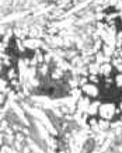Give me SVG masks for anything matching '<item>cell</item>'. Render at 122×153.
<instances>
[{"mask_svg": "<svg viewBox=\"0 0 122 153\" xmlns=\"http://www.w3.org/2000/svg\"><path fill=\"white\" fill-rule=\"evenodd\" d=\"M114 82H115V84H117L118 87H119V88L122 90V73H118L117 76H115Z\"/></svg>", "mask_w": 122, "mask_h": 153, "instance_id": "30bf717a", "label": "cell"}, {"mask_svg": "<svg viewBox=\"0 0 122 153\" xmlns=\"http://www.w3.org/2000/svg\"><path fill=\"white\" fill-rule=\"evenodd\" d=\"M117 47H122V31H118L117 34Z\"/></svg>", "mask_w": 122, "mask_h": 153, "instance_id": "4fadbf2b", "label": "cell"}, {"mask_svg": "<svg viewBox=\"0 0 122 153\" xmlns=\"http://www.w3.org/2000/svg\"><path fill=\"white\" fill-rule=\"evenodd\" d=\"M89 80H90V82H91V83H93V84H98V82H100V79H98V74H90Z\"/></svg>", "mask_w": 122, "mask_h": 153, "instance_id": "8fae6325", "label": "cell"}, {"mask_svg": "<svg viewBox=\"0 0 122 153\" xmlns=\"http://www.w3.org/2000/svg\"><path fill=\"white\" fill-rule=\"evenodd\" d=\"M7 77H9L10 80H14L16 77H17V72H16L14 69H10L9 73H7Z\"/></svg>", "mask_w": 122, "mask_h": 153, "instance_id": "7c38bea8", "label": "cell"}, {"mask_svg": "<svg viewBox=\"0 0 122 153\" xmlns=\"http://www.w3.org/2000/svg\"><path fill=\"white\" fill-rule=\"evenodd\" d=\"M90 98L89 97H80L79 100H77V105H76V108H77V111L79 112H87V110H89L90 107Z\"/></svg>", "mask_w": 122, "mask_h": 153, "instance_id": "5b68a950", "label": "cell"}, {"mask_svg": "<svg viewBox=\"0 0 122 153\" xmlns=\"http://www.w3.org/2000/svg\"><path fill=\"white\" fill-rule=\"evenodd\" d=\"M118 112H119V108H117L115 104H112V102H104L98 108L100 117L105 121H111Z\"/></svg>", "mask_w": 122, "mask_h": 153, "instance_id": "7a4b0ae2", "label": "cell"}, {"mask_svg": "<svg viewBox=\"0 0 122 153\" xmlns=\"http://www.w3.org/2000/svg\"><path fill=\"white\" fill-rule=\"evenodd\" d=\"M17 48H18V51H20V52H24V49H25L24 41H21V39H17Z\"/></svg>", "mask_w": 122, "mask_h": 153, "instance_id": "5bb4252c", "label": "cell"}, {"mask_svg": "<svg viewBox=\"0 0 122 153\" xmlns=\"http://www.w3.org/2000/svg\"><path fill=\"white\" fill-rule=\"evenodd\" d=\"M100 105H101V102L100 101L90 102V107H89V110H87V114H89V115H97V114H98Z\"/></svg>", "mask_w": 122, "mask_h": 153, "instance_id": "ba28073f", "label": "cell"}, {"mask_svg": "<svg viewBox=\"0 0 122 153\" xmlns=\"http://www.w3.org/2000/svg\"><path fill=\"white\" fill-rule=\"evenodd\" d=\"M4 100H6L4 94H3V93H0V105H1V104H3V102H4Z\"/></svg>", "mask_w": 122, "mask_h": 153, "instance_id": "2e32d148", "label": "cell"}, {"mask_svg": "<svg viewBox=\"0 0 122 153\" xmlns=\"http://www.w3.org/2000/svg\"><path fill=\"white\" fill-rule=\"evenodd\" d=\"M89 72H90V74H100V65L97 62L89 65Z\"/></svg>", "mask_w": 122, "mask_h": 153, "instance_id": "9c48e42d", "label": "cell"}, {"mask_svg": "<svg viewBox=\"0 0 122 153\" xmlns=\"http://www.w3.org/2000/svg\"><path fill=\"white\" fill-rule=\"evenodd\" d=\"M44 42L41 39H38V38H28V39H25L24 41V45L25 48H28V49H34V51H37L38 48L42 47Z\"/></svg>", "mask_w": 122, "mask_h": 153, "instance_id": "8992f818", "label": "cell"}, {"mask_svg": "<svg viewBox=\"0 0 122 153\" xmlns=\"http://www.w3.org/2000/svg\"><path fill=\"white\" fill-rule=\"evenodd\" d=\"M25 110H27V112H30V114H33L35 118H38V120L42 122L44 125L47 126V129L48 131H51L52 132V135H58V132H56V129L53 128V125H52V122L49 120H48V117L45 115V112L44 111H41V110H38V108H31V107H28V105H25Z\"/></svg>", "mask_w": 122, "mask_h": 153, "instance_id": "6da1fadb", "label": "cell"}, {"mask_svg": "<svg viewBox=\"0 0 122 153\" xmlns=\"http://www.w3.org/2000/svg\"><path fill=\"white\" fill-rule=\"evenodd\" d=\"M81 91H83L89 98L90 97H97L100 94L97 84H93V83H86L84 86H81Z\"/></svg>", "mask_w": 122, "mask_h": 153, "instance_id": "3957f363", "label": "cell"}, {"mask_svg": "<svg viewBox=\"0 0 122 153\" xmlns=\"http://www.w3.org/2000/svg\"><path fill=\"white\" fill-rule=\"evenodd\" d=\"M38 70H39V73L42 74V76H45V74H47V72H48V65H41Z\"/></svg>", "mask_w": 122, "mask_h": 153, "instance_id": "9a60e30c", "label": "cell"}, {"mask_svg": "<svg viewBox=\"0 0 122 153\" xmlns=\"http://www.w3.org/2000/svg\"><path fill=\"white\" fill-rule=\"evenodd\" d=\"M7 58V55H4V53H1V51H0V59H6Z\"/></svg>", "mask_w": 122, "mask_h": 153, "instance_id": "e0dca14e", "label": "cell"}, {"mask_svg": "<svg viewBox=\"0 0 122 153\" xmlns=\"http://www.w3.org/2000/svg\"><path fill=\"white\" fill-rule=\"evenodd\" d=\"M112 68L114 66L111 65V63H108V62L101 63V65H100V74H103V76L108 77V76L111 74V72H112Z\"/></svg>", "mask_w": 122, "mask_h": 153, "instance_id": "52a82bcc", "label": "cell"}, {"mask_svg": "<svg viewBox=\"0 0 122 153\" xmlns=\"http://www.w3.org/2000/svg\"><path fill=\"white\" fill-rule=\"evenodd\" d=\"M3 47H6V45H4V44H3V42H0V51L3 49Z\"/></svg>", "mask_w": 122, "mask_h": 153, "instance_id": "ac0fdd59", "label": "cell"}, {"mask_svg": "<svg viewBox=\"0 0 122 153\" xmlns=\"http://www.w3.org/2000/svg\"><path fill=\"white\" fill-rule=\"evenodd\" d=\"M14 96V94H13ZM10 107L13 108V111L16 112V115L18 117V120L23 122L24 125H28V121H27V118H25V115H24V112L23 110H21V107L18 105V104H16L14 101H13V98H11V104H10Z\"/></svg>", "mask_w": 122, "mask_h": 153, "instance_id": "277c9868", "label": "cell"}, {"mask_svg": "<svg viewBox=\"0 0 122 153\" xmlns=\"http://www.w3.org/2000/svg\"><path fill=\"white\" fill-rule=\"evenodd\" d=\"M1 66H3V63H1V62H0V72H1Z\"/></svg>", "mask_w": 122, "mask_h": 153, "instance_id": "d6986e66", "label": "cell"}]
</instances>
